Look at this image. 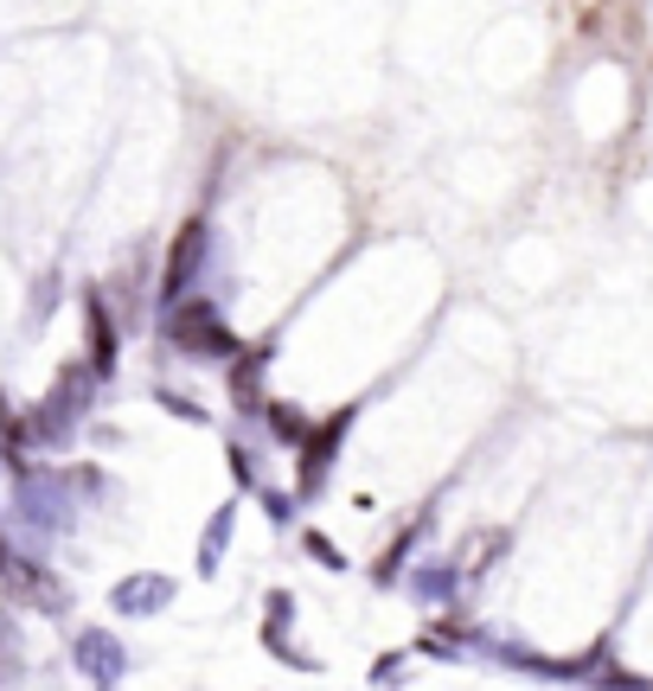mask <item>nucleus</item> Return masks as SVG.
Segmentation results:
<instances>
[{"label": "nucleus", "mask_w": 653, "mask_h": 691, "mask_svg": "<svg viewBox=\"0 0 653 691\" xmlns=\"http://www.w3.org/2000/svg\"><path fill=\"white\" fill-rule=\"evenodd\" d=\"M20 679V621L13 609H0V685H13Z\"/></svg>", "instance_id": "obj_14"}, {"label": "nucleus", "mask_w": 653, "mask_h": 691, "mask_svg": "<svg viewBox=\"0 0 653 691\" xmlns=\"http://www.w3.org/2000/svg\"><path fill=\"white\" fill-rule=\"evenodd\" d=\"M494 551H506V532H481L468 544V563H462V570H487V563H494Z\"/></svg>", "instance_id": "obj_17"}, {"label": "nucleus", "mask_w": 653, "mask_h": 691, "mask_svg": "<svg viewBox=\"0 0 653 691\" xmlns=\"http://www.w3.org/2000/svg\"><path fill=\"white\" fill-rule=\"evenodd\" d=\"M78 672H90V679L116 685V679L129 672V653H122V640L109 634V628H83V634H78Z\"/></svg>", "instance_id": "obj_9"}, {"label": "nucleus", "mask_w": 653, "mask_h": 691, "mask_svg": "<svg viewBox=\"0 0 653 691\" xmlns=\"http://www.w3.org/2000/svg\"><path fill=\"white\" fill-rule=\"evenodd\" d=\"M13 474H20V481H13V519H20L39 544L58 537L71 525V481L52 474V467H32V461H13Z\"/></svg>", "instance_id": "obj_3"}, {"label": "nucleus", "mask_w": 653, "mask_h": 691, "mask_svg": "<svg viewBox=\"0 0 653 691\" xmlns=\"http://www.w3.org/2000/svg\"><path fill=\"white\" fill-rule=\"evenodd\" d=\"M353 416H359L353 404H346V409H327V416L308 430V442L295 448V500H314V493L327 486V467H334V455H340V442H346V430H353Z\"/></svg>", "instance_id": "obj_5"}, {"label": "nucleus", "mask_w": 653, "mask_h": 691, "mask_svg": "<svg viewBox=\"0 0 653 691\" xmlns=\"http://www.w3.org/2000/svg\"><path fill=\"white\" fill-rule=\"evenodd\" d=\"M83 339H90V353H83V358H90V372H97V378H109L122 346H116V314H109L103 288H83Z\"/></svg>", "instance_id": "obj_7"}, {"label": "nucleus", "mask_w": 653, "mask_h": 691, "mask_svg": "<svg viewBox=\"0 0 653 691\" xmlns=\"http://www.w3.org/2000/svg\"><path fill=\"white\" fill-rule=\"evenodd\" d=\"M263 416H269V430H276V442H288V448H301V442H308V416H301V409L295 404H283V397H269V404H263Z\"/></svg>", "instance_id": "obj_13"}, {"label": "nucleus", "mask_w": 653, "mask_h": 691, "mask_svg": "<svg viewBox=\"0 0 653 691\" xmlns=\"http://www.w3.org/2000/svg\"><path fill=\"white\" fill-rule=\"evenodd\" d=\"M109 602H116V614H160L167 602H174V576H160V570L122 576V583L109 589Z\"/></svg>", "instance_id": "obj_8"}, {"label": "nucleus", "mask_w": 653, "mask_h": 691, "mask_svg": "<svg viewBox=\"0 0 653 691\" xmlns=\"http://www.w3.org/2000/svg\"><path fill=\"white\" fill-rule=\"evenodd\" d=\"M263 365H269V353L263 346H244V353L225 365V378H231V404L237 416H250V409H263L269 397H263Z\"/></svg>", "instance_id": "obj_10"}, {"label": "nucleus", "mask_w": 653, "mask_h": 691, "mask_svg": "<svg viewBox=\"0 0 653 691\" xmlns=\"http://www.w3.org/2000/svg\"><path fill=\"white\" fill-rule=\"evenodd\" d=\"M301 544L314 551V563H327V570H346V551H334V537H327V532H301Z\"/></svg>", "instance_id": "obj_18"}, {"label": "nucleus", "mask_w": 653, "mask_h": 691, "mask_svg": "<svg viewBox=\"0 0 653 691\" xmlns=\"http://www.w3.org/2000/svg\"><path fill=\"white\" fill-rule=\"evenodd\" d=\"M206 256H211V225L206 218H186L167 244V269H160V307L199 295V276H206Z\"/></svg>", "instance_id": "obj_4"}, {"label": "nucleus", "mask_w": 653, "mask_h": 691, "mask_svg": "<svg viewBox=\"0 0 653 691\" xmlns=\"http://www.w3.org/2000/svg\"><path fill=\"white\" fill-rule=\"evenodd\" d=\"M160 339L186 358H225V365L244 353V339L231 333V320H225L218 302H206V295H186V302L167 307V314H160Z\"/></svg>", "instance_id": "obj_1"}, {"label": "nucleus", "mask_w": 653, "mask_h": 691, "mask_svg": "<svg viewBox=\"0 0 653 691\" xmlns=\"http://www.w3.org/2000/svg\"><path fill=\"white\" fill-rule=\"evenodd\" d=\"M231 474H237V486H257L263 474H257V448L244 442V435H231Z\"/></svg>", "instance_id": "obj_16"}, {"label": "nucleus", "mask_w": 653, "mask_h": 691, "mask_svg": "<svg viewBox=\"0 0 653 691\" xmlns=\"http://www.w3.org/2000/svg\"><path fill=\"white\" fill-rule=\"evenodd\" d=\"M455 589H462V563H455V557H436V563H423L417 576H410V595H417V602H429V609H443V602H455Z\"/></svg>", "instance_id": "obj_12"}, {"label": "nucleus", "mask_w": 653, "mask_h": 691, "mask_svg": "<svg viewBox=\"0 0 653 691\" xmlns=\"http://www.w3.org/2000/svg\"><path fill=\"white\" fill-rule=\"evenodd\" d=\"M7 563H13V551H7V537H0V570H7Z\"/></svg>", "instance_id": "obj_19"}, {"label": "nucleus", "mask_w": 653, "mask_h": 691, "mask_svg": "<svg viewBox=\"0 0 653 691\" xmlns=\"http://www.w3.org/2000/svg\"><path fill=\"white\" fill-rule=\"evenodd\" d=\"M0 461H7V448H0Z\"/></svg>", "instance_id": "obj_20"}, {"label": "nucleus", "mask_w": 653, "mask_h": 691, "mask_svg": "<svg viewBox=\"0 0 653 691\" xmlns=\"http://www.w3.org/2000/svg\"><path fill=\"white\" fill-rule=\"evenodd\" d=\"M0 583H7V602H20V609H39V614H65L71 609V589H65V576H58L46 557H13L7 570H0Z\"/></svg>", "instance_id": "obj_6"}, {"label": "nucleus", "mask_w": 653, "mask_h": 691, "mask_svg": "<svg viewBox=\"0 0 653 691\" xmlns=\"http://www.w3.org/2000/svg\"><path fill=\"white\" fill-rule=\"evenodd\" d=\"M155 397H160V409H167V416H180V423H211V409L199 404V397H186V391H174V384H160Z\"/></svg>", "instance_id": "obj_15"}, {"label": "nucleus", "mask_w": 653, "mask_h": 691, "mask_svg": "<svg viewBox=\"0 0 653 691\" xmlns=\"http://www.w3.org/2000/svg\"><path fill=\"white\" fill-rule=\"evenodd\" d=\"M90 384H103L97 372H90V358H71V365L58 372L52 397H39V409L27 416V435L39 442V448H65V442L78 435L83 409H90Z\"/></svg>", "instance_id": "obj_2"}, {"label": "nucleus", "mask_w": 653, "mask_h": 691, "mask_svg": "<svg viewBox=\"0 0 653 691\" xmlns=\"http://www.w3.org/2000/svg\"><path fill=\"white\" fill-rule=\"evenodd\" d=\"M231 532H237V500H225L206 519V532H199V576H218V563L231 551Z\"/></svg>", "instance_id": "obj_11"}]
</instances>
